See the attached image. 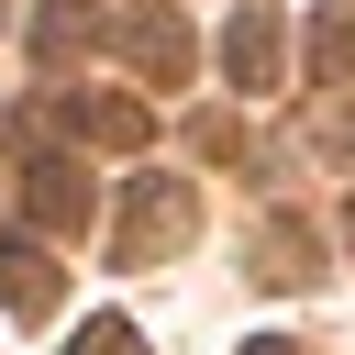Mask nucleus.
<instances>
[{
  "label": "nucleus",
  "mask_w": 355,
  "mask_h": 355,
  "mask_svg": "<svg viewBox=\"0 0 355 355\" xmlns=\"http://www.w3.org/2000/svg\"><path fill=\"white\" fill-rule=\"evenodd\" d=\"M311 67H322V78H355V0H333V11H322V33H311Z\"/></svg>",
  "instance_id": "6e6552de"
},
{
  "label": "nucleus",
  "mask_w": 355,
  "mask_h": 355,
  "mask_svg": "<svg viewBox=\"0 0 355 355\" xmlns=\"http://www.w3.org/2000/svg\"><path fill=\"white\" fill-rule=\"evenodd\" d=\"M22 211H33L44 233H89V178H78L67 155H33V166H22Z\"/></svg>",
  "instance_id": "20e7f679"
},
{
  "label": "nucleus",
  "mask_w": 355,
  "mask_h": 355,
  "mask_svg": "<svg viewBox=\"0 0 355 355\" xmlns=\"http://www.w3.org/2000/svg\"><path fill=\"white\" fill-rule=\"evenodd\" d=\"M55 300H67L55 255H44L33 233H0V311H11V322H55Z\"/></svg>",
  "instance_id": "7ed1b4c3"
},
{
  "label": "nucleus",
  "mask_w": 355,
  "mask_h": 355,
  "mask_svg": "<svg viewBox=\"0 0 355 355\" xmlns=\"http://www.w3.org/2000/svg\"><path fill=\"white\" fill-rule=\"evenodd\" d=\"M277 55H288V44H277V11H266V0H244V11H233V33H222L233 89H277Z\"/></svg>",
  "instance_id": "39448f33"
},
{
  "label": "nucleus",
  "mask_w": 355,
  "mask_h": 355,
  "mask_svg": "<svg viewBox=\"0 0 355 355\" xmlns=\"http://www.w3.org/2000/svg\"><path fill=\"white\" fill-rule=\"evenodd\" d=\"M67 122H78L89 144H111V155H133V144L155 133V111H144V100H89V89L67 100Z\"/></svg>",
  "instance_id": "0eeeda50"
},
{
  "label": "nucleus",
  "mask_w": 355,
  "mask_h": 355,
  "mask_svg": "<svg viewBox=\"0 0 355 355\" xmlns=\"http://www.w3.org/2000/svg\"><path fill=\"white\" fill-rule=\"evenodd\" d=\"M344 244H355V211H344Z\"/></svg>",
  "instance_id": "ddd939ff"
},
{
  "label": "nucleus",
  "mask_w": 355,
  "mask_h": 355,
  "mask_svg": "<svg viewBox=\"0 0 355 355\" xmlns=\"http://www.w3.org/2000/svg\"><path fill=\"white\" fill-rule=\"evenodd\" d=\"M78 33H89L78 11H44V22H33V55H44V67H67V55H78Z\"/></svg>",
  "instance_id": "9d476101"
},
{
  "label": "nucleus",
  "mask_w": 355,
  "mask_h": 355,
  "mask_svg": "<svg viewBox=\"0 0 355 355\" xmlns=\"http://www.w3.org/2000/svg\"><path fill=\"white\" fill-rule=\"evenodd\" d=\"M67 355H144V333H133V322H122V311H100V322H89V333H78V344H67Z\"/></svg>",
  "instance_id": "1a4fd4ad"
},
{
  "label": "nucleus",
  "mask_w": 355,
  "mask_h": 355,
  "mask_svg": "<svg viewBox=\"0 0 355 355\" xmlns=\"http://www.w3.org/2000/svg\"><path fill=\"white\" fill-rule=\"evenodd\" d=\"M11 11H22V0H0V22H11Z\"/></svg>",
  "instance_id": "f8f14e48"
},
{
  "label": "nucleus",
  "mask_w": 355,
  "mask_h": 355,
  "mask_svg": "<svg viewBox=\"0 0 355 355\" xmlns=\"http://www.w3.org/2000/svg\"><path fill=\"white\" fill-rule=\"evenodd\" d=\"M166 244H189V189H178V178H133V200H122V233H111V255H122V266H155Z\"/></svg>",
  "instance_id": "f03ea898"
},
{
  "label": "nucleus",
  "mask_w": 355,
  "mask_h": 355,
  "mask_svg": "<svg viewBox=\"0 0 355 355\" xmlns=\"http://www.w3.org/2000/svg\"><path fill=\"white\" fill-rule=\"evenodd\" d=\"M244 355H311V344H288V333H255V344H244Z\"/></svg>",
  "instance_id": "9b49d317"
},
{
  "label": "nucleus",
  "mask_w": 355,
  "mask_h": 355,
  "mask_svg": "<svg viewBox=\"0 0 355 355\" xmlns=\"http://www.w3.org/2000/svg\"><path fill=\"white\" fill-rule=\"evenodd\" d=\"M100 44H111L133 78H155V89H178V78L200 67V33H189V11H166V0H122V11L100 22Z\"/></svg>",
  "instance_id": "f257e3e1"
},
{
  "label": "nucleus",
  "mask_w": 355,
  "mask_h": 355,
  "mask_svg": "<svg viewBox=\"0 0 355 355\" xmlns=\"http://www.w3.org/2000/svg\"><path fill=\"white\" fill-rule=\"evenodd\" d=\"M255 277H277V288H311L322 266H311V222L300 211H266L255 222Z\"/></svg>",
  "instance_id": "423d86ee"
}]
</instances>
